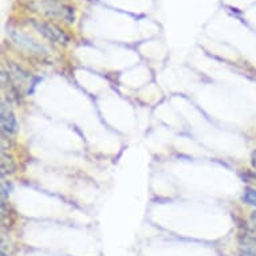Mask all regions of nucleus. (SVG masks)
Instances as JSON below:
<instances>
[{
    "mask_svg": "<svg viewBox=\"0 0 256 256\" xmlns=\"http://www.w3.org/2000/svg\"><path fill=\"white\" fill-rule=\"evenodd\" d=\"M14 38H15L16 43H19V44H23V43H24L26 47H27L30 51H32V52H42L43 51V47L40 46V44H38V43L35 42V40H32V39H28L27 36H24V35H14Z\"/></svg>",
    "mask_w": 256,
    "mask_h": 256,
    "instance_id": "5",
    "label": "nucleus"
},
{
    "mask_svg": "<svg viewBox=\"0 0 256 256\" xmlns=\"http://www.w3.org/2000/svg\"><path fill=\"white\" fill-rule=\"evenodd\" d=\"M14 169H15V165H14L12 160L7 157L4 154V152H3V154H2V170H3V174L14 172Z\"/></svg>",
    "mask_w": 256,
    "mask_h": 256,
    "instance_id": "7",
    "label": "nucleus"
},
{
    "mask_svg": "<svg viewBox=\"0 0 256 256\" xmlns=\"http://www.w3.org/2000/svg\"><path fill=\"white\" fill-rule=\"evenodd\" d=\"M243 202L248 206H256V189L254 188H246L243 194Z\"/></svg>",
    "mask_w": 256,
    "mask_h": 256,
    "instance_id": "6",
    "label": "nucleus"
},
{
    "mask_svg": "<svg viewBox=\"0 0 256 256\" xmlns=\"http://www.w3.org/2000/svg\"><path fill=\"white\" fill-rule=\"evenodd\" d=\"M250 220H251L252 226L256 228V210H255V212H252L251 216H250Z\"/></svg>",
    "mask_w": 256,
    "mask_h": 256,
    "instance_id": "8",
    "label": "nucleus"
},
{
    "mask_svg": "<svg viewBox=\"0 0 256 256\" xmlns=\"http://www.w3.org/2000/svg\"><path fill=\"white\" fill-rule=\"evenodd\" d=\"M240 254H242V256H256V238H254V236L242 238Z\"/></svg>",
    "mask_w": 256,
    "mask_h": 256,
    "instance_id": "4",
    "label": "nucleus"
},
{
    "mask_svg": "<svg viewBox=\"0 0 256 256\" xmlns=\"http://www.w3.org/2000/svg\"><path fill=\"white\" fill-rule=\"evenodd\" d=\"M2 132L3 134H14L18 132V121L7 101H2Z\"/></svg>",
    "mask_w": 256,
    "mask_h": 256,
    "instance_id": "3",
    "label": "nucleus"
},
{
    "mask_svg": "<svg viewBox=\"0 0 256 256\" xmlns=\"http://www.w3.org/2000/svg\"><path fill=\"white\" fill-rule=\"evenodd\" d=\"M31 7L40 14H44L51 18H62L68 22H74V11L72 7L59 4L54 0H44V2H35Z\"/></svg>",
    "mask_w": 256,
    "mask_h": 256,
    "instance_id": "1",
    "label": "nucleus"
},
{
    "mask_svg": "<svg viewBox=\"0 0 256 256\" xmlns=\"http://www.w3.org/2000/svg\"><path fill=\"white\" fill-rule=\"evenodd\" d=\"M251 164H252V166H254V169H255V170H256V152H254V153H252Z\"/></svg>",
    "mask_w": 256,
    "mask_h": 256,
    "instance_id": "9",
    "label": "nucleus"
},
{
    "mask_svg": "<svg viewBox=\"0 0 256 256\" xmlns=\"http://www.w3.org/2000/svg\"><path fill=\"white\" fill-rule=\"evenodd\" d=\"M31 23H32V26L36 28L39 34H42L50 42L58 43V44H68L70 42V36L59 26H56L52 22L31 20Z\"/></svg>",
    "mask_w": 256,
    "mask_h": 256,
    "instance_id": "2",
    "label": "nucleus"
},
{
    "mask_svg": "<svg viewBox=\"0 0 256 256\" xmlns=\"http://www.w3.org/2000/svg\"><path fill=\"white\" fill-rule=\"evenodd\" d=\"M54 2H58V0H54Z\"/></svg>",
    "mask_w": 256,
    "mask_h": 256,
    "instance_id": "10",
    "label": "nucleus"
}]
</instances>
